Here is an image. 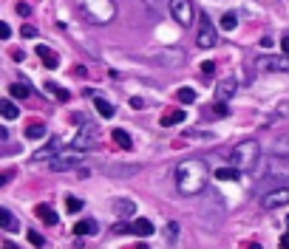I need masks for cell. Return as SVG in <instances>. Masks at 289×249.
Here are the masks:
<instances>
[{"label": "cell", "instance_id": "1", "mask_svg": "<svg viewBox=\"0 0 289 249\" xmlns=\"http://www.w3.org/2000/svg\"><path fill=\"white\" fill-rule=\"evenodd\" d=\"M176 187L182 195H198L207 187V164L198 158H187L176 170Z\"/></svg>", "mask_w": 289, "mask_h": 249}, {"label": "cell", "instance_id": "2", "mask_svg": "<svg viewBox=\"0 0 289 249\" xmlns=\"http://www.w3.org/2000/svg\"><path fill=\"white\" fill-rule=\"evenodd\" d=\"M258 156H261L258 142H238V145L232 147V153H230V167L238 170V173H241V170H255Z\"/></svg>", "mask_w": 289, "mask_h": 249}, {"label": "cell", "instance_id": "3", "mask_svg": "<svg viewBox=\"0 0 289 249\" xmlns=\"http://www.w3.org/2000/svg\"><path fill=\"white\" fill-rule=\"evenodd\" d=\"M82 158H85V153L82 150H74V147H68V150H60L57 156L51 158L48 164H51V170L54 173H63V170H74L77 164H80Z\"/></svg>", "mask_w": 289, "mask_h": 249}, {"label": "cell", "instance_id": "4", "mask_svg": "<svg viewBox=\"0 0 289 249\" xmlns=\"http://www.w3.org/2000/svg\"><path fill=\"white\" fill-rule=\"evenodd\" d=\"M216 29H213V23H210L207 11H201V17H198V34H196V43L201 45V48H213L216 45Z\"/></svg>", "mask_w": 289, "mask_h": 249}, {"label": "cell", "instance_id": "5", "mask_svg": "<svg viewBox=\"0 0 289 249\" xmlns=\"http://www.w3.org/2000/svg\"><path fill=\"white\" fill-rule=\"evenodd\" d=\"M255 68H261V71H289V57L261 54V57H255Z\"/></svg>", "mask_w": 289, "mask_h": 249}, {"label": "cell", "instance_id": "6", "mask_svg": "<svg viewBox=\"0 0 289 249\" xmlns=\"http://www.w3.org/2000/svg\"><path fill=\"white\" fill-rule=\"evenodd\" d=\"M170 14H173V20L179 23V26H190V23H193V14H196V11H193V3H187V0H173V3H170Z\"/></svg>", "mask_w": 289, "mask_h": 249}, {"label": "cell", "instance_id": "7", "mask_svg": "<svg viewBox=\"0 0 289 249\" xmlns=\"http://www.w3.org/2000/svg\"><path fill=\"white\" fill-rule=\"evenodd\" d=\"M284 204H289V187H275V190H269L266 195H261V207L264 210H278Z\"/></svg>", "mask_w": 289, "mask_h": 249}, {"label": "cell", "instance_id": "8", "mask_svg": "<svg viewBox=\"0 0 289 249\" xmlns=\"http://www.w3.org/2000/svg\"><path fill=\"white\" fill-rule=\"evenodd\" d=\"M94 139H96V127H88V124H82V130L80 133H77V139H74V150H82V153H85V147H91L94 145Z\"/></svg>", "mask_w": 289, "mask_h": 249}, {"label": "cell", "instance_id": "9", "mask_svg": "<svg viewBox=\"0 0 289 249\" xmlns=\"http://www.w3.org/2000/svg\"><path fill=\"white\" fill-rule=\"evenodd\" d=\"M235 91H238V82H235L232 77H227V79H221V82H219L216 96H219V102H224V105H227V99H232V96H235Z\"/></svg>", "mask_w": 289, "mask_h": 249}, {"label": "cell", "instance_id": "10", "mask_svg": "<svg viewBox=\"0 0 289 249\" xmlns=\"http://www.w3.org/2000/svg\"><path fill=\"white\" fill-rule=\"evenodd\" d=\"M57 153H60V139H51V142H48L46 147H40L32 158H34V161H51Z\"/></svg>", "mask_w": 289, "mask_h": 249}, {"label": "cell", "instance_id": "11", "mask_svg": "<svg viewBox=\"0 0 289 249\" xmlns=\"http://www.w3.org/2000/svg\"><path fill=\"white\" fill-rule=\"evenodd\" d=\"M111 207H114V213L119 215V218H130V215H133V210H136V204L130 201V198H114V201H111Z\"/></svg>", "mask_w": 289, "mask_h": 249}, {"label": "cell", "instance_id": "12", "mask_svg": "<svg viewBox=\"0 0 289 249\" xmlns=\"http://www.w3.org/2000/svg\"><path fill=\"white\" fill-rule=\"evenodd\" d=\"M34 215L40 218V221H43V224H48V226H54V224L60 221L57 213H54V210H51L48 204H37V207H34Z\"/></svg>", "mask_w": 289, "mask_h": 249}, {"label": "cell", "instance_id": "13", "mask_svg": "<svg viewBox=\"0 0 289 249\" xmlns=\"http://www.w3.org/2000/svg\"><path fill=\"white\" fill-rule=\"evenodd\" d=\"M96 229H99V226H96V221H94V218H82V221H77V226H74V232H77L80 238L96 235Z\"/></svg>", "mask_w": 289, "mask_h": 249}, {"label": "cell", "instance_id": "14", "mask_svg": "<svg viewBox=\"0 0 289 249\" xmlns=\"http://www.w3.org/2000/svg\"><path fill=\"white\" fill-rule=\"evenodd\" d=\"M37 54H40V62H43L46 68H57L60 65V57L54 54L51 48H46V45H40V48H37Z\"/></svg>", "mask_w": 289, "mask_h": 249}, {"label": "cell", "instance_id": "15", "mask_svg": "<svg viewBox=\"0 0 289 249\" xmlns=\"http://www.w3.org/2000/svg\"><path fill=\"white\" fill-rule=\"evenodd\" d=\"M130 232H136L139 238H148V235H153V224L148 221V218H136L133 226H130Z\"/></svg>", "mask_w": 289, "mask_h": 249}, {"label": "cell", "instance_id": "16", "mask_svg": "<svg viewBox=\"0 0 289 249\" xmlns=\"http://www.w3.org/2000/svg\"><path fill=\"white\" fill-rule=\"evenodd\" d=\"M187 116H185V111H167L162 116V119H159V122H162V127H173V124H179V122H185Z\"/></svg>", "mask_w": 289, "mask_h": 249}, {"label": "cell", "instance_id": "17", "mask_svg": "<svg viewBox=\"0 0 289 249\" xmlns=\"http://www.w3.org/2000/svg\"><path fill=\"white\" fill-rule=\"evenodd\" d=\"M0 116H3V119H17L20 111H17V105H14L12 99H0Z\"/></svg>", "mask_w": 289, "mask_h": 249}, {"label": "cell", "instance_id": "18", "mask_svg": "<svg viewBox=\"0 0 289 249\" xmlns=\"http://www.w3.org/2000/svg\"><path fill=\"white\" fill-rule=\"evenodd\" d=\"M94 105H96L99 116H105V119H111V116H114V105H111L108 99H102V96H94Z\"/></svg>", "mask_w": 289, "mask_h": 249}, {"label": "cell", "instance_id": "19", "mask_svg": "<svg viewBox=\"0 0 289 249\" xmlns=\"http://www.w3.org/2000/svg\"><path fill=\"white\" fill-rule=\"evenodd\" d=\"M111 136H114V142H116L119 147H122V150H130V147H133V139H130V136H128L125 130H119V127H116V130H114Z\"/></svg>", "mask_w": 289, "mask_h": 249}, {"label": "cell", "instance_id": "20", "mask_svg": "<svg viewBox=\"0 0 289 249\" xmlns=\"http://www.w3.org/2000/svg\"><path fill=\"white\" fill-rule=\"evenodd\" d=\"M0 226H3V229H17V218H14L12 213H9V210H0Z\"/></svg>", "mask_w": 289, "mask_h": 249}, {"label": "cell", "instance_id": "21", "mask_svg": "<svg viewBox=\"0 0 289 249\" xmlns=\"http://www.w3.org/2000/svg\"><path fill=\"white\" fill-rule=\"evenodd\" d=\"M43 88H46L48 93H54V96H57L60 102H65V99H68V96H71L68 91H65V88H60L57 82H46V85H43Z\"/></svg>", "mask_w": 289, "mask_h": 249}, {"label": "cell", "instance_id": "22", "mask_svg": "<svg viewBox=\"0 0 289 249\" xmlns=\"http://www.w3.org/2000/svg\"><path fill=\"white\" fill-rule=\"evenodd\" d=\"M272 153H275V156H289V133L281 136L275 145H272Z\"/></svg>", "mask_w": 289, "mask_h": 249}, {"label": "cell", "instance_id": "23", "mask_svg": "<svg viewBox=\"0 0 289 249\" xmlns=\"http://www.w3.org/2000/svg\"><path fill=\"white\" fill-rule=\"evenodd\" d=\"M238 176H241V173H238V170H232V167H219V170H216V179H219V181H235Z\"/></svg>", "mask_w": 289, "mask_h": 249}, {"label": "cell", "instance_id": "24", "mask_svg": "<svg viewBox=\"0 0 289 249\" xmlns=\"http://www.w3.org/2000/svg\"><path fill=\"white\" fill-rule=\"evenodd\" d=\"M238 26V17H235V11H224V17H221V29L224 31H232Z\"/></svg>", "mask_w": 289, "mask_h": 249}, {"label": "cell", "instance_id": "25", "mask_svg": "<svg viewBox=\"0 0 289 249\" xmlns=\"http://www.w3.org/2000/svg\"><path fill=\"white\" fill-rule=\"evenodd\" d=\"M26 136H29V139H43V136H46V124L43 122L29 124V127H26Z\"/></svg>", "mask_w": 289, "mask_h": 249}, {"label": "cell", "instance_id": "26", "mask_svg": "<svg viewBox=\"0 0 289 249\" xmlns=\"http://www.w3.org/2000/svg\"><path fill=\"white\" fill-rule=\"evenodd\" d=\"M9 93H12V96H17V99H26L32 91H29V85H26V82H14L12 88H9Z\"/></svg>", "mask_w": 289, "mask_h": 249}, {"label": "cell", "instance_id": "27", "mask_svg": "<svg viewBox=\"0 0 289 249\" xmlns=\"http://www.w3.org/2000/svg\"><path fill=\"white\" fill-rule=\"evenodd\" d=\"M176 96H179V102H182V105H193V102H196V91H193V88H179V93H176Z\"/></svg>", "mask_w": 289, "mask_h": 249}, {"label": "cell", "instance_id": "28", "mask_svg": "<svg viewBox=\"0 0 289 249\" xmlns=\"http://www.w3.org/2000/svg\"><path fill=\"white\" fill-rule=\"evenodd\" d=\"M136 164H130V167H105V173H108V176H133V173H136Z\"/></svg>", "mask_w": 289, "mask_h": 249}, {"label": "cell", "instance_id": "29", "mask_svg": "<svg viewBox=\"0 0 289 249\" xmlns=\"http://www.w3.org/2000/svg\"><path fill=\"white\" fill-rule=\"evenodd\" d=\"M80 210H82V201L74 198V195H68V198H65V213H80Z\"/></svg>", "mask_w": 289, "mask_h": 249}, {"label": "cell", "instance_id": "30", "mask_svg": "<svg viewBox=\"0 0 289 249\" xmlns=\"http://www.w3.org/2000/svg\"><path fill=\"white\" fill-rule=\"evenodd\" d=\"M29 244H32V247H43V235H40V232H29Z\"/></svg>", "mask_w": 289, "mask_h": 249}, {"label": "cell", "instance_id": "31", "mask_svg": "<svg viewBox=\"0 0 289 249\" xmlns=\"http://www.w3.org/2000/svg\"><path fill=\"white\" fill-rule=\"evenodd\" d=\"M9 37H12V26L0 20V40H9Z\"/></svg>", "mask_w": 289, "mask_h": 249}, {"label": "cell", "instance_id": "32", "mask_svg": "<svg viewBox=\"0 0 289 249\" xmlns=\"http://www.w3.org/2000/svg\"><path fill=\"white\" fill-rule=\"evenodd\" d=\"M17 14L29 17V14H32V3H17Z\"/></svg>", "mask_w": 289, "mask_h": 249}, {"label": "cell", "instance_id": "33", "mask_svg": "<svg viewBox=\"0 0 289 249\" xmlns=\"http://www.w3.org/2000/svg\"><path fill=\"white\" fill-rule=\"evenodd\" d=\"M213 111L219 113V116H230V108H227L224 102H216V108H213Z\"/></svg>", "mask_w": 289, "mask_h": 249}, {"label": "cell", "instance_id": "34", "mask_svg": "<svg viewBox=\"0 0 289 249\" xmlns=\"http://www.w3.org/2000/svg\"><path fill=\"white\" fill-rule=\"evenodd\" d=\"M213 71H216V62H201V74H204V77H210V74H213Z\"/></svg>", "mask_w": 289, "mask_h": 249}, {"label": "cell", "instance_id": "35", "mask_svg": "<svg viewBox=\"0 0 289 249\" xmlns=\"http://www.w3.org/2000/svg\"><path fill=\"white\" fill-rule=\"evenodd\" d=\"M111 232H114V235H128V232H130V226H128V224H116Z\"/></svg>", "mask_w": 289, "mask_h": 249}, {"label": "cell", "instance_id": "36", "mask_svg": "<svg viewBox=\"0 0 289 249\" xmlns=\"http://www.w3.org/2000/svg\"><path fill=\"white\" fill-rule=\"evenodd\" d=\"M176 232H179V224H176V221H170V224H167V241H173Z\"/></svg>", "mask_w": 289, "mask_h": 249}, {"label": "cell", "instance_id": "37", "mask_svg": "<svg viewBox=\"0 0 289 249\" xmlns=\"http://www.w3.org/2000/svg\"><path fill=\"white\" fill-rule=\"evenodd\" d=\"M20 34H23V37H37V29H34V26H23Z\"/></svg>", "mask_w": 289, "mask_h": 249}, {"label": "cell", "instance_id": "38", "mask_svg": "<svg viewBox=\"0 0 289 249\" xmlns=\"http://www.w3.org/2000/svg\"><path fill=\"white\" fill-rule=\"evenodd\" d=\"M281 54H284V57H289V34L284 37V40H281Z\"/></svg>", "mask_w": 289, "mask_h": 249}, {"label": "cell", "instance_id": "39", "mask_svg": "<svg viewBox=\"0 0 289 249\" xmlns=\"http://www.w3.org/2000/svg\"><path fill=\"white\" fill-rule=\"evenodd\" d=\"M12 57H14V60H17V62H23L26 51H23V48H17V51H12Z\"/></svg>", "mask_w": 289, "mask_h": 249}, {"label": "cell", "instance_id": "40", "mask_svg": "<svg viewBox=\"0 0 289 249\" xmlns=\"http://www.w3.org/2000/svg\"><path fill=\"white\" fill-rule=\"evenodd\" d=\"M6 181H12V173H0V187H3Z\"/></svg>", "mask_w": 289, "mask_h": 249}, {"label": "cell", "instance_id": "41", "mask_svg": "<svg viewBox=\"0 0 289 249\" xmlns=\"http://www.w3.org/2000/svg\"><path fill=\"white\" fill-rule=\"evenodd\" d=\"M281 249H289V232L284 238H281Z\"/></svg>", "mask_w": 289, "mask_h": 249}, {"label": "cell", "instance_id": "42", "mask_svg": "<svg viewBox=\"0 0 289 249\" xmlns=\"http://www.w3.org/2000/svg\"><path fill=\"white\" fill-rule=\"evenodd\" d=\"M3 249H14V247H12V244H6V247H3Z\"/></svg>", "mask_w": 289, "mask_h": 249}, {"label": "cell", "instance_id": "43", "mask_svg": "<svg viewBox=\"0 0 289 249\" xmlns=\"http://www.w3.org/2000/svg\"><path fill=\"white\" fill-rule=\"evenodd\" d=\"M136 249H148V247H145V244H139V247H136Z\"/></svg>", "mask_w": 289, "mask_h": 249}, {"label": "cell", "instance_id": "44", "mask_svg": "<svg viewBox=\"0 0 289 249\" xmlns=\"http://www.w3.org/2000/svg\"><path fill=\"white\" fill-rule=\"evenodd\" d=\"M287 224H289V215H287Z\"/></svg>", "mask_w": 289, "mask_h": 249}, {"label": "cell", "instance_id": "45", "mask_svg": "<svg viewBox=\"0 0 289 249\" xmlns=\"http://www.w3.org/2000/svg\"><path fill=\"white\" fill-rule=\"evenodd\" d=\"M253 249H261V247H253Z\"/></svg>", "mask_w": 289, "mask_h": 249}]
</instances>
